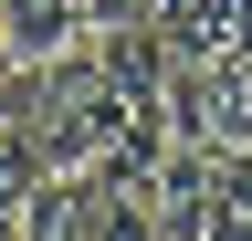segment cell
I'll list each match as a JSON object with an SVG mask.
<instances>
[{"instance_id": "obj_1", "label": "cell", "mask_w": 252, "mask_h": 241, "mask_svg": "<svg viewBox=\"0 0 252 241\" xmlns=\"http://www.w3.org/2000/svg\"><path fill=\"white\" fill-rule=\"evenodd\" d=\"M158 105L189 147H252V53H179Z\"/></svg>"}, {"instance_id": "obj_2", "label": "cell", "mask_w": 252, "mask_h": 241, "mask_svg": "<svg viewBox=\"0 0 252 241\" xmlns=\"http://www.w3.org/2000/svg\"><path fill=\"white\" fill-rule=\"evenodd\" d=\"M11 241H94V189H84V168H53L42 189L11 210Z\"/></svg>"}, {"instance_id": "obj_3", "label": "cell", "mask_w": 252, "mask_h": 241, "mask_svg": "<svg viewBox=\"0 0 252 241\" xmlns=\"http://www.w3.org/2000/svg\"><path fill=\"white\" fill-rule=\"evenodd\" d=\"M0 32H11L21 63H53V53H74L94 32V11H84V0H0Z\"/></svg>"}, {"instance_id": "obj_4", "label": "cell", "mask_w": 252, "mask_h": 241, "mask_svg": "<svg viewBox=\"0 0 252 241\" xmlns=\"http://www.w3.org/2000/svg\"><path fill=\"white\" fill-rule=\"evenodd\" d=\"M200 241H252V147H210V178H200Z\"/></svg>"}, {"instance_id": "obj_5", "label": "cell", "mask_w": 252, "mask_h": 241, "mask_svg": "<svg viewBox=\"0 0 252 241\" xmlns=\"http://www.w3.org/2000/svg\"><path fill=\"white\" fill-rule=\"evenodd\" d=\"M94 11V32H116V21H158V0H84Z\"/></svg>"}, {"instance_id": "obj_6", "label": "cell", "mask_w": 252, "mask_h": 241, "mask_svg": "<svg viewBox=\"0 0 252 241\" xmlns=\"http://www.w3.org/2000/svg\"><path fill=\"white\" fill-rule=\"evenodd\" d=\"M11 74H21V53H11V32H0V95H11Z\"/></svg>"}]
</instances>
